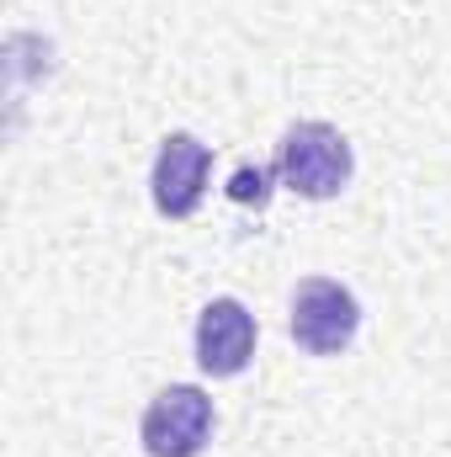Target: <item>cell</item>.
Here are the masks:
<instances>
[{"label":"cell","instance_id":"6da1fadb","mask_svg":"<svg viewBox=\"0 0 451 457\" xmlns=\"http://www.w3.org/2000/svg\"><path fill=\"white\" fill-rule=\"evenodd\" d=\"M350 170H356V154H350L345 133L330 122H292L276 144V176L308 203L340 197L350 187Z\"/></svg>","mask_w":451,"mask_h":457},{"label":"cell","instance_id":"7a4b0ae2","mask_svg":"<svg viewBox=\"0 0 451 457\" xmlns=\"http://www.w3.org/2000/svg\"><path fill=\"white\" fill-rule=\"evenodd\" d=\"M138 436L149 457H202L213 442V399L197 383H170L149 399Z\"/></svg>","mask_w":451,"mask_h":457},{"label":"cell","instance_id":"3957f363","mask_svg":"<svg viewBox=\"0 0 451 457\" xmlns=\"http://www.w3.org/2000/svg\"><path fill=\"white\" fill-rule=\"evenodd\" d=\"M292 341L308 356H340L361 330V303L335 277H308L292 293Z\"/></svg>","mask_w":451,"mask_h":457},{"label":"cell","instance_id":"277c9868","mask_svg":"<svg viewBox=\"0 0 451 457\" xmlns=\"http://www.w3.org/2000/svg\"><path fill=\"white\" fill-rule=\"evenodd\" d=\"M208 176H213V144H202L197 133H170L154 154V176H149V192H154V208L165 219H192L202 208V192H208Z\"/></svg>","mask_w":451,"mask_h":457},{"label":"cell","instance_id":"5b68a950","mask_svg":"<svg viewBox=\"0 0 451 457\" xmlns=\"http://www.w3.org/2000/svg\"><path fill=\"white\" fill-rule=\"evenodd\" d=\"M255 314L239 298H213L197 320V367L208 378H239L255 356Z\"/></svg>","mask_w":451,"mask_h":457},{"label":"cell","instance_id":"8992f818","mask_svg":"<svg viewBox=\"0 0 451 457\" xmlns=\"http://www.w3.org/2000/svg\"><path fill=\"white\" fill-rule=\"evenodd\" d=\"M271 176H276V165H244V170L228 181V197L244 203V208H250V203L260 208V203L271 197Z\"/></svg>","mask_w":451,"mask_h":457}]
</instances>
